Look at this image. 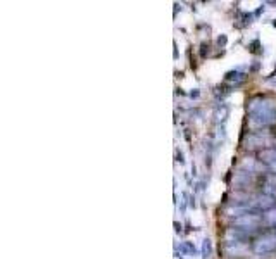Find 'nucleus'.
Listing matches in <instances>:
<instances>
[{
  "label": "nucleus",
  "instance_id": "dca6fc26",
  "mask_svg": "<svg viewBox=\"0 0 276 259\" xmlns=\"http://www.w3.org/2000/svg\"><path fill=\"white\" fill-rule=\"evenodd\" d=\"M269 169H271L273 173L276 175V163H273V164H269Z\"/></svg>",
  "mask_w": 276,
  "mask_h": 259
},
{
  "label": "nucleus",
  "instance_id": "39448f33",
  "mask_svg": "<svg viewBox=\"0 0 276 259\" xmlns=\"http://www.w3.org/2000/svg\"><path fill=\"white\" fill-rule=\"evenodd\" d=\"M275 204H276L275 197H271V195H266V194L254 197V201L250 202V206L256 207V209H271Z\"/></svg>",
  "mask_w": 276,
  "mask_h": 259
},
{
  "label": "nucleus",
  "instance_id": "f257e3e1",
  "mask_svg": "<svg viewBox=\"0 0 276 259\" xmlns=\"http://www.w3.org/2000/svg\"><path fill=\"white\" fill-rule=\"evenodd\" d=\"M249 123L252 128H262L276 123V100L269 97H254L247 104Z\"/></svg>",
  "mask_w": 276,
  "mask_h": 259
},
{
  "label": "nucleus",
  "instance_id": "0eeeda50",
  "mask_svg": "<svg viewBox=\"0 0 276 259\" xmlns=\"http://www.w3.org/2000/svg\"><path fill=\"white\" fill-rule=\"evenodd\" d=\"M226 254L231 256V258H243V256L247 254V245L245 244H228Z\"/></svg>",
  "mask_w": 276,
  "mask_h": 259
},
{
  "label": "nucleus",
  "instance_id": "9b49d317",
  "mask_svg": "<svg viewBox=\"0 0 276 259\" xmlns=\"http://www.w3.org/2000/svg\"><path fill=\"white\" fill-rule=\"evenodd\" d=\"M211 256H212V242H211V239L205 237V239L202 240V258L209 259Z\"/></svg>",
  "mask_w": 276,
  "mask_h": 259
},
{
  "label": "nucleus",
  "instance_id": "2eb2a0df",
  "mask_svg": "<svg viewBox=\"0 0 276 259\" xmlns=\"http://www.w3.org/2000/svg\"><path fill=\"white\" fill-rule=\"evenodd\" d=\"M226 35H221L220 38H218V45H224V43H226Z\"/></svg>",
  "mask_w": 276,
  "mask_h": 259
},
{
  "label": "nucleus",
  "instance_id": "1a4fd4ad",
  "mask_svg": "<svg viewBox=\"0 0 276 259\" xmlns=\"http://www.w3.org/2000/svg\"><path fill=\"white\" fill-rule=\"evenodd\" d=\"M264 194L276 197V176H269L264 183Z\"/></svg>",
  "mask_w": 276,
  "mask_h": 259
},
{
  "label": "nucleus",
  "instance_id": "9d476101",
  "mask_svg": "<svg viewBox=\"0 0 276 259\" xmlns=\"http://www.w3.org/2000/svg\"><path fill=\"white\" fill-rule=\"evenodd\" d=\"M249 182H252V173L250 171H239L235 176V183L237 185H247Z\"/></svg>",
  "mask_w": 276,
  "mask_h": 259
},
{
  "label": "nucleus",
  "instance_id": "20e7f679",
  "mask_svg": "<svg viewBox=\"0 0 276 259\" xmlns=\"http://www.w3.org/2000/svg\"><path fill=\"white\" fill-rule=\"evenodd\" d=\"M276 251V235L271 233V235H264L254 244V252L259 256H266L271 254V252Z\"/></svg>",
  "mask_w": 276,
  "mask_h": 259
},
{
  "label": "nucleus",
  "instance_id": "4468645a",
  "mask_svg": "<svg viewBox=\"0 0 276 259\" xmlns=\"http://www.w3.org/2000/svg\"><path fill=\"white\" fill-rule=\"evenodd\" d=\"M201 95V92H199V88H193L192 92H190V97H192V99H197V97Z\"/></svg>",
  "mask_w": 276,
  "mask_h": 259
},
{
  "label": "nucleus",
  "instance_id": "f3484780",
  "mask_svg": "<svg viewBox=\"0 0 276 259\" xmlns=\"http://www.w3.org/2000/svg\"><path fill=\"white\" fill-rule=\"evenodd\" d=\"M178 163H185V159H183V154L182 152H178Z\"/></svg>",
  "mask_w": 276,
  "mask_h": 259
},
{
  "label": "nucleus",
  "instance_id": "6e6552de",
  "mask_svg": "<svg viewBox=\"0 0 276 259\" xmlns=\"http://www.w3.org/2000/svg\"><path fill=\"white\" fill-rule=\"evenodd\" d=\"M259 159L262 163H268V164H273L276 163V149H264L259 152Z\"/></svg>",
  "mask_w": 276,
  "mask_h": 259
},
{
  "label": "nucleus",
  "instance_id": "ddd939ff",
  "mask_svg": "<svg viewBox=\"0 0 276 259\" xmlns=\"http://www.w3.org/2000/svg\"><path fill=\"white\" fill-rule=\"evenodd\" d=\"M264 220L268 225H276V209H269L268 213L264 214Z\"/></svg>",
  "mask_w": 276,
  "mask_h": 259
},
{
  "label": "nucleus",
  "instance_id": "7ed1b4c3",
  "mask_svg": "<svg viewBox=\"0 0 276 259\" xmlns=\"http://www.w3.org/2000/svg\"><path fill=\"white\" fill-rule=\"evenodd\" d=\"M261 221H262L261 216L250 213V214H245V216L237 218V220L233 221V226H235V228L243 230V232H249V230L252 232V230H256L259 225H261Z\"/></svg>",
  "mask_w": 276,
  "mask_h": 259
},
{
  "label": "nucleus",
  "instance_id": "423d86ee",
  "mask_svg": "<svg viewBox=\"0 0 276 259\" xmlns=\"http://www.w3.org/2000/svg\"><path fill=\"white\" fill-rule=\"evenodd\" d=\"M247 235L249 233L247 232H243V230H240V228H230L226 232V242L228 244H245V240H247Z\"/></svg>",
  "mask_w": 276,
  "mask_h": 259
},
{
  "label": "nucleus",
  "instance_id": "f8f14e48",
  "mask_svg": "<svg viewBox=\"0 0 276 259\" xmlns=\"http://www.w3.org/2000/svg\"><path fill=\"white\" fill-rule=\"evenodd\" d=\"M245 78V73H242L240 69H235V71H228L226 73V80L231 81H242Z\"/></svg>",
  "mask_w": 276,
  "mask_h": 259
},
{
  "label": "nucleus",
  "instance_id": "f03ea898",
  "mask_svg": "<svg viewBox=\"0 0 276 259\" xmlns=\"http://www.w3.org/2000/svg\"><path fill=\"white\" fill-rule=\"evenodd\" d=\"M273 145V137L266 131H256L243 138V147L247 149H264Z\"/></svg>",
  "mask_w": 276,
  "mask_h": 259
}]
</instances>
